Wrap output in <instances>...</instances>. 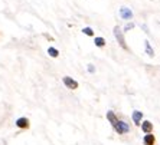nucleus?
Segmentation results:
<instances>
[{"instance_id": "obj_1", "label": "nucleus", "mask_w": 160, "mask_h": 145, "mask_svg": "<svg viewBox=\"0 0 160 145\" xmlns=\"http://www.w3.org/2000/svg\"><path fill=\"white\" fill-rule=\"evenodd\" d=\"M114 36H116V39L118 40V43H120V46L123 49H128L127 48V45H126V40H124V36H123V32H121V29H120L118 26H116L114 27Z\"/></svg>"}, {"instance_id": "obj_2", "label": "nucleus", "mask_w": 160, "mask_h": 145, "mask_svg": "<svg viewBox=\"0 0 160 145\" xmlns=\"http://www.w3.org/2000/svg\"><path fill=\"white\" fill-rule=\"evenodd\" d=\"M62 81H63V83H65V85L69 88V89H77V88H78V82L74 81V79L69 78V76H65Z\"/></svg>"}, {"instance_id": "obj_3", "label": "nucleus", "mask_w": 160, "mask_h": 145, "mask_svg": "<svg viewBox=\"0 0 160 145\" xmlns=\"http://www.w3.org/2000/svg\"><path fill=\"white\" fill-rule=\"evenodd\" d=\"M116 131L118 134H126V132H128V125H127L126 122H123V121H118V124H117V127H116Z\"/></svg>"}, {"instance_id": "obj_4", "label": "nucleus", "mask_w": 160, "mask_h": 145, "mask_svg": "<svg viewBox=\"0 0 160 145\" xmlns=\"http://www.w3.org/2000/svg\"><path fill=\"white\" fill-rule=\"evenodd\" d=\"M120 16L123 19H126V20H130V19L133 17V12L127 7H121L120 9Z\"/></svg>"}, {"instance_id": "obj_5", "label": "nucleus", "mask_w": 160, "mask_h": 145, "mask_svg": "<svg viewBox=\"0 0 160 145\" xmlns=\"http://www.w3.org/2000/svg\"><path fill=\"white\" fill-rule=\"evenodd\" d=\"M107 119L110 121V122H111V125H112L114 128L117 127V124H118V119L116 118V115H114V112H111V111L107 112Z\"/></svg>"}, {"instance_id": "obj_6", "label": "nucleus", "mask_w": 160, "mask_h": 145, "mask_svg": "<svg viewBox=\"0 0 160 145\" xmlns=\"http://www.w3.org/2000/svg\"><path fill=\"white\" fill-rule=\"evenodd\" d=\"M16 125H18L19 128H28L29 127V119L28 118H19L18 121H16Z\"/></svg>"}, {"instance_id": "obj_7", "label": "nucleus", "mask_w": 160, "mask_h": 145, "mask_svg": "<svg viewBox=\"0 0 160 145\" xmlns=\"http://www.w3.org/2000/svg\"><path fill=\"white\" fill-rule=\"evenodd\" d=\"M142 116H143V112H140V111H134L133 112V121H134V124H136V125H140Z\"/></svg>"}, {"instance_id": "obj_8", "label": "nucleus", "mask_w": 160, "mask_h": 145, "mask_svg": "<svg viewBox=\"0 0 160 145\" xmlns=\"http://www.w3.org/2000/svg\"><path fill=\"white\" fill-rule=\"evenodd\" d=\"M142 129L144 131L146 134H149L150 131L153 129V125H152V122H149V121H144V122L142 124Z\"/></svg>"}, {"instance_id": "obj_9", "label": "nucleus", "mask_w": 160, "mask_h": 145, "mask_svg": "<svg viewBox=\"0 0 160 145\" xmlns=\"http://www.w3.org/2000/svg\"><path fill=\"white\" fill-rule=\"evenodd\" d=\"M154 144V137L152 134H147L144 137V145H153Z\"/></svg>"}, {"instance_id": "obj_10", "label": "nucleus", "mask_w": 160, "mask_h": 145, "mask_svg": "<svg viewBox=\"0 0 160 145\" xmlns=\"http://www.w3.org/2000/svg\"><path fill=\"white\" fill-rule=\"evenodd\" d=\"M144 43H146V52H147V55H149V56H154V50L152 49V46H150L149 40H146Z\"/></svg>"}, {"instance_id": "obj_11", "label": "nucleus", "mask_w": 160, "mask_h": 145, "mask_svg": "<svg viewBox=\"0 0 160 145\" xmlns=\"http://www.w3.org/2000/svg\"><path fill=\"white\" fill-rule=\"evenodd\" d=\"M94 43H95V46H98V48H102V46L105 45V40L102 37H95V42H94Z\"/></svg>"}, {"instance_id": "obj_12", "label": "nucleus", "mask_w": 160, "mask_h": 145, "mask_svg": "<svg viewBox=\"0 0 160 145\" xmlns=\"http://www.w3.org/2000/svg\"><path fill=\"white\" fill-rule=\"evenodd\" d=\"M48 53H49V56H52V58H56V56L59 55L58 49H55V48H49L48 49Z\"/></svg>"}, {"instance_id": "obj_13", "label": "nucleus", "mask_w": 160, "mask_h": 145, "mask_svg": "<svg viewBox=\"0 0 160 145\" xmlns=\"http://www.w3.org/2000/svg\"><path fill=\"white\" fill-rule=\"evenodd\" d=\"M82 32H84L87 36H92V35H94V32H92V29H91V27H84V30H82Z\"/></svg>"}, {"instance_id": "obj_14", "label": "nucleus", "mask_w": 160, "mask_h": 145, "mask_svg": "<svg viewBox=\"0 0 160 145\" xmlns=\"http://www.w3.org/2000/svg\"><path fill=\"white\" fill-rule=\"evenodd\" d=\"M133 27H134V23H128V25H126V27H124V30H126V32H127V30L133 29Z\"/></svg>"}, {"instance_id": "obj_15", "label": "nucleus", "mask_w": 160, "mask_h": 145, "mask_svg": "<svg viewBox=\"0 0 160 145\" xmlns=\"http://www.w3.org/2000/svg\"><path fill=\"white\" fill-rule=\"evenodd\" d=\"M88 71L91 72V73H92V72H94V66H92V65H88Z\"/></svg>"}]
</instances>
